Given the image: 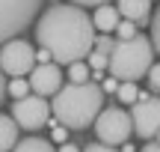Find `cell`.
I'll use <instances>...</instances> for the list:
<instances>
[{
  "label": "cell",
  "mask_w": 160,
  "mask_h": 152,
  "mask_svg": "<svg viewBox=\"0 0 160 152\" xmlns=\"http://www.w3.org/2000/svg\"><path fill=\"white\" fill-rule=\"evenodd\" d=\"M36 42L51 54L57 66H71L89 57L95 48V24L83 6H51L36 24Z\"/></svg>",
  "instance_id": "cell-1"
},
{
  "label": "cell",
  "mask_w": 160,
  "mask_h": 152,
  "mask_svg": "<svg viewBox=\"0 0 160 152\" xmlns=\"http://www.w3.org/2000/svg\"><path fill=\"white\" fill-rule=\"evenodd\" d=\"M101 111H104V90L95 81L59 87L57 99L51 105L53 119L59 125H65V128H74V131H83L89 125H95Z\"/></svg>",
  "instance_id": "cell-2"
},
{
  "label": "cell",
  "mask_w": 160,
  "mask_h": 152,
  "mask_svg": "<svg viewBox=\"0 0 160 152\" xmlns=\"http://www.w3.org/2000/svg\"><path fill=\"white\" fill-rule=\"evenodd\" d=\"M151 54H154V45H151L148 36H133V39H119L110 51V78L116 81H133L137 78H145L151 69Z\"/></svg>",
  "instance_id": "cell-3"
},
{
  "label": "cell",
  "mask_w": 160,
  "mask_h": 152,
  "mask_svg": "<svg viewBox=\"0 0 160 152\" xmlns=\"http://www.w3.org/2000/svg\"><path fill=\"white\" fill-rule=\"evenodd\" d=\"M42 0H0V45L18 39L21 30L33 24Z\"/></svg>",
  "instance_id": "cell-4"
},
{
  "label": "cell",
  "mask_w": 160,
  "mask_h": 152,
  "mask_svg": "<svg viewBox=\"0 0 160 152\" xmlns=\"http://www.w3.org/2000/svg\"><path fill=\"white\" fill-rule=\"evenodd\" d=\"M95 134L107 146H125L133 134L131 113H125L122 107H104L95 119Z\"/></svg>",
  "instance_id": "cell-5"
},
{
  "label": "cell",
  "mask_w": 160,
  "mask_h": 152,
  "mask_svg": "<svg viewBox=\"0 0 160 152\" xmlns=\"http://www.w3.org/2000/svg\"><path fill=\"white\" fill-rule=\"evenodd\" d=\"M0 69L9 78H24L36 69V54L33 45L24 39H9L6 45H0Z\"/></svg>",
  "instance_id": "cell-6"
},
{
  "label": "cell",
  "mask_w": 160,
  "mask_h": 152,
  "mask_svg": "<svg viewBox=\"0 0 160 152\" xmlns=\"http://www.w3.org/2000/svg\"><path fill=\"white\" fill-rule=\"evenodd\" d=\"M12 119L18 122V128L27 131H39L42 125H48L51 119V105L45 101V95H24V99H15L12 105Z\"/></svg>",
  "instance_id": "cell-7"
},
{
  "label": "cell",
  "mask_w": 160,
  "mask_h": 152,
  "mask_svg": "<svg viewBox=\"0 0 160 152\" xmlns=\"http://www.w3.org/2000/svg\"><path fill=\"white\" fill-rule=\"evenodd\" d=\"M131 122L133 131L145 140L157 137L160 131V99H154L151 93H139V99L131 105Z\"/></svg>",
  "instance_id": "cell-8"
},
{
  "label": "cell",
  "mask_w": 160,
  "mask_h": 152,
  "mask_svg": "<svg viewBox=\"0 0 160 152\" xmlns=\"http://www.w3.org/2000/svg\"><path fill=\"white\" fill-rule=\"evenodd\" d=\"M30 75L33 78H27V81L36 95H57L59 87H62V72H59L57 63H39Z\"/></svg>",
  "instance_id": "cell-9"
},
{
  "label": "cell",
  "mask_w": 160,
  "mask_h": 152,
  "mask_svg": "<svg viewBox=\"0 0 160 152\" xmlns=\"http://www.w3.org/2000/svg\"><path fill=\"white\" fill-rule=\"evenodd\" d=\"M119 15L122 18H128V21H133V24H142V21H148V15H151V0H119Z\"/></svg>",
  "instance_id": "cell-10"
},
{
  "label": "cell",
  "mask_w": 160,
  "mask_h": 152,
  "mask_svg": "<svg viewBox=\"0 0 160 152\" xmlns=\"http://www.w3.org/2000/svg\"><path fill=\"white\" fill-rule=\"evenodd\" d=\"M119 21H122V15H119V9L116 6H98L95 9V15H92V24H95V30H101V33H113L116 27H119Z\"/></svg>",
  "instance_id": "cell-11"
},
{
  "label": "cell",
  "mask_w": 160,
  "mask_h": 152,
  "mask_svg": "<svg viewBox=\"0 0 160 152\" xmlns=\"http://www.w3.org/2000/svg\"><path fill=\"white\" fill-rule=\"evenodd\" d=\"M15 143H18V122L6 113H0V152L15 149Z\"/></svg>",
  "instance_id": "cell-12"
},
{
  "label": "cell",
  "mask_w": 160,
  "mask_h": 152,
  "mask_svg": "<svg viewBox=\"0 0 160 152\" xmlns=\"http://www.w3.org/2000/svg\"><path fill=\"white\" fill-rule=\"evenodd\" d=\"M12 152H57V149H53V143L45 140V137H27V140H18Z\"/></svg>",
  "instance_id": "cell-13"
},
{
  "label": "cell",
  "mask_w": 160,
  "mask_h": 152,
  "mask_svg": "<svg viewBox=\"0 0 160 152\" xmlns=\"http://www.w3.org/2000/svg\"><path fill=\"white\" fill-rule=\"evenodd\" d=\"M68 81H71V84H86V81H92L89 63H83V60L71 63V66H68Z\"/></svg>",
  "instance_id": "cell-14"
},
{
  "label": "cell",
  "mask_w": 160,
  "mask_h": 152,
  "mask_svg": "<svg viewBox=\"0 0 160 152\" xmlns=\"http://www.w3.org/2000/svg\"><path fill=\"white\" fill-rule=\"evenodd\" d=\"M116 99H119V101H125V105H133V101L139 99L137 84H133V81H122V84H119V90H116Z\"/></svg>",
  "instance_id": "cell-15"
},
{
  "label": "cell",
  "mask_w": 160,
  "mask_h": 152,
  "mask_svg": "<svg viewBox=\"0 0 160 152\" xmlns=\"http://www.w3.org/2000/svg\"><path fill=\"white\" fill-rule=\"evenodd\" d=\"M6 90H9L12 99H24V95H30V81L27 78H12Z\"/></svg>",
  "instance_id": "cell-16"
},
{
  "label": "cell",
  "mask_w": 160,
  "mask_h": 152,
  "mask_svg": "<svg viewBox=\"0 0 160 152\" xmlns=\"http://www.w3.org/2000/svg\"><path fill=\"white\" fill-rule=\"evenodd\" d=\"M104 66H110V51H104V48H92L89 69H104Z\"/></svg>",
  "instance_id": "cell-17"
},
{
  "label": "cell",
  "mask_w": 160,
  "mask_h": 152,
  "mask_svg": "<svg viewBox=\"0 0 160 152\" xmlns=\"http://www.w3.org/2000/svg\"><path fill=\"white\" fill-rule=\"evenodd\" d=\"M151 45H154V51L160 54V6H157L154 18H151Z\"/></svg>",
  "instance_id": "cell-18"
},
{
  "label": "cell",
  "mask_w": 160,
  "mask_h": 152,
  "mask_svg": "<svg viewBox=\"0 0 160 152\" xmlns=\"http://www.w3.org/2000/svg\"><path fill=\"white\" fill-rule=\"evenodd\" d=\"M116 33H119V39H133V36H137V24L133 21H119V27H116Z\"/></svg>",
  "instance_id": "cell-19"
},
{
  "label": "cell",
  "mask_w": 160,
  "mask_h": 152,
  "mask_svg": "<svg viewBox=\"0 0 160 152\" xmlns=\"http://www.w3.org/2000/svg\"><path fill=\"white\" fill-rule=\"evenodd\" d=\"M148 87H151V93H160V63H151V69H148Z\"/></svg>",
  "instance_id": "cell-20"
},
{
  "label": "cell",
  "mask_w": 160,
  "mask_h": 152,
  "mask_svg": "<svg viewBox=\"0 0 160 152\" xmlns=\"http://www.w3.org/2000/svg\"><path fill=\"white\" fill-rule=\"evenodd\" d=\"M83 152H119V149H113V146H107V143H89V146H83Z\"/></svg>",
  "instance_id": "cell-21"
},
{
  "label": "cell",
  "mask_w": 160,
  "mask_h": 152,
  "mask_svg": "<svg viewBox=\"0 0 160 152\" xmlns=\"http://www.w3.org/2000/svg\"><path fill=\"white\" fill-rule=\"evenodd\" d=\"M51 128H53V140L65 143V131H68V128H65V125H57V119H53V125H51Z\"/></svg>",
  "instance_id": "cell-22"
},
{
  "label": "cell",
  "mask_w": 160,
  "mask_h": 152,
  "mask_svg": "<svg viewBox=\"0 0 160 152\" xmlns=\"http://www.w3.org/2000/svg\"><path fill=\"white\" fill-rule=\"evenodd\" d=\"M119 84H122V81H116V78H104V87H101V90H104V93H116Z\"/></svg>",
  "instance_id": "cell-23"
},
{
  "label": "cell",
  "mask_w": 160,
  "mask_h": 152,
  "mask_svg": "<svg viewBox=\"0 0 160 152\" xmlns=\"http://www.w3.org/2000/svg\"><path fill=\"white\" fill-rule=\"evenodd\" d=\"M68 3H74V6H104L110 0H68Z\"/></svg>",
  "instance_id": "cell-24"
},
{
  "label": "cell",
  "mask_w": 160,
  "mask_h": 152,
  "mask_svg": "<svg viewBox=\"0 0 160 152\" xmlns=\"http://www.w3.org/2000/svg\"><path fill=\"white\" fill-rule=\"evenodd\" d=\"M39 63H53V60H51V54H48L45 48H39V51H36V66H39Z\"/></svg>",
  "instance_id": "cell-25"
},
{
  "label": "cell",
  "mask_w": 160,
  "mask_h": 152,
  "mask_svg": "<svg viewBox=\"0 0 160 152\" xmlns=\"http://www.w3.org/2000/svg\"><path fill=\"white\" fill-rule=\"evenodd\" d=\"M6 99V78H3V69H0V105H3Z\"/></svg>",
  "instance_id": "cell-26"
},
{
  "label": "cell",
  "mask_w": 160,
  "mask_h": 152,
  "mask_svg": "<svg viewBox=\"0 0 160 152\" xmlns=\"http://www.w3.org/2000/svg\"><path fill=\"white\" fill-rule=\"evenodd\" d=\"M139 152H160V143H157V140H154V143H151V140H148V143H145V146H142V149H139Z\"/></svg>",
  "instance_id": "cell-27"
},
{
  "label": "cell",
  "mask_w": 160,
  "mask_h": 152,
  "mask_svg": "<svg viewBox=\"0 0 160 152\" xmlns=\"http://www.w3.org/2000/svg\"><path fill=\"white\" fill-rule=\"evenodd\" d=\"M57 152H80V146H74V143H62Z\"/></svg>",
  "instance_id": "cell-28"
},
{
  "label": "cell",
  "mask_w": 160,
  "mask_h": 152,
  "mask_svg": "<svg viewBox=\"0 0 160 152\" xmlns=\"http://www.w3.org/2000/svg\"><path fill=\"white\" fill-rule=\"evenodd\" d=\"M154 140H157V143H160V131H157V137H154Z\"/></svg>",
  "instance_id": "cell-29"
}]
</instances>
